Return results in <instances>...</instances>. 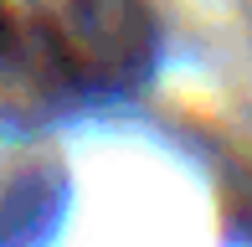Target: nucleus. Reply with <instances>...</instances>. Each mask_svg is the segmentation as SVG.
I'll return each instance as SVG.
<instances>
[{
  "mask_svg": "<svg viewBox=\"0 0 252 247\" xmlns=\"http://www.w3.org/2000/svg\"><path fill=\"white\" fill-rule=\"evenodd\" d=\"M155 57L139 0H0V67L67 93H124Z\"/></svg>",
  "mask_w": 252,
  "mask_h": 247,
  "instance_id": "obj_1",
  "label": "nucleus"
}]
</instances>
